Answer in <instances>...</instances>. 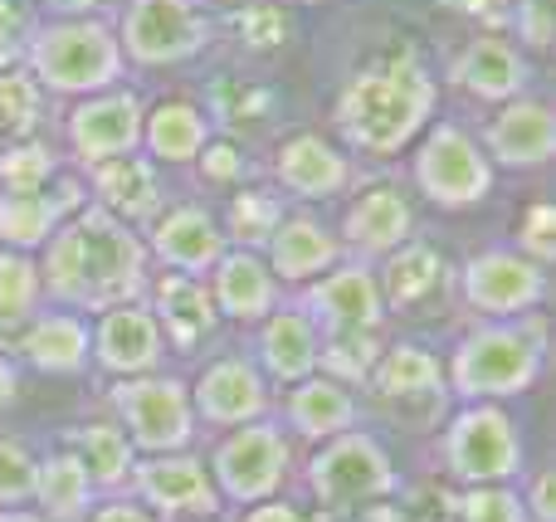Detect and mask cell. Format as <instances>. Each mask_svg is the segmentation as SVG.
I'll list each match as a JSON object with an SVG mask.
<instances>
[{"instance_id":"1","label":"cell","mask_w":556,"mask_h":522,"mask_svg":"<svg viewBox=\"0 0 556 522\" xmlns=\"http://www.w3.org/2000/svg\"><path fill=\"white\" fill-rule=\"evenodd\" d=\"M147 283V244L117 215L84 205L68 215L45 244L39 289H49L68 308H117L137 303Z\"/></svg>"},{"instance_id":"2","label":"cell","mask_w":556,"mask_h":522,"mask_svg":"<svg viewBox=\"0 0 556 522\" xmlns=\"http://www.w3.org/2000/svg\"><path fill=\"white\" fill-rule=\"evenodd\" d=\"M434 113V78L415 54H395L352 74L337 98V127L352 147L391 156L430 123Z\"/></svg>"},{"instance_id":"3","label":"cell","mask_w":556,"mask_h":522,"mask_svg":"<svg viewBox=\"0 0 556 522\" xmlns=\"http://www.w3.org/2000/svg\"><path fill=\"white\" fill-rule=\"evenodd\" d=\"M123 64L117 35L93 15H68L29 35V78L54 93H108Z\"/></svg>"},{"instance_id":"4","label":"cell","mask_w":556,"mask_h":522,"mask_svg":"<svg viewBox=\"0 0 556 522\" xmlns=\"http://www.w3.org/2000/svg\"><path fill=\"white\" fill-rule=\"evenodd\" d=\"M542 371V322L532 328H508V322H483L464 332L450 361V386L464 400H493L518 396Z\"/></svg>"},{"instance_id":"5","label":"cell","mask_w":556,"mask_h":522,"mask_svg":"<svg viewBox=\"0 0 556 522\" xmlns=\"http://www.w3.org/2000/svg\"><path fill=\"white\" fill-rule=\"evenodd\" d=\"M440 464L450 479H459L464 488L483 484H508L522 464V440L508 410H498L493 400H473L469 410L454 416V425L440 440Z\"/></svg>"},{"instance_id":"6","label":"cell","mask_w":556,"mask_h":522,"mask_svg":"<svg viewBox=\"0 0 556 522\" xmlns=\"http://www.w3.org/2000/svg\"><path fill=\"white\" fill-rule=\"evenodd\" d=\"M113 35L123 59L147 68H166L201 54L205 39H211V20H205V10L195 0H132Z\"/></svg>"},{"instance_id":"7","label":"cell","mask_w":556,"mask_h":522,"mask_svg":"<svg viewBox=\"0 0 556 522\" xmlns=\"http://www.w3.org/2000/svg\"><path fill=\"white\" fill-rule=\"evenodd\" d=\"M117 425L147 455H181L195 440V406L191 391L172 377H132L113 386Z\"/></svg>"},{"instance_id":"8","label":"cell","mask_w":556,"mask_h":522,"mask_svg":"<svg viewBox=\"0 0 556 522\" xmlns=\"http://www.w3.org/2000/svg\"><path fill=\"white\" fill-rule=\"evenodd\" d=\"M307 488L323 508L342 513V508H366L381 504L395 488V469L391 455L376 445L371 435H332L307 464Z\"/></svg>"},{"instance_id":"9","label":"cell","mask_w":556,"mask_h":522,"mask_svg":"<svg viewBox=\"0 0 556 522\" xmlns=\"http://www.w3.org/2000/svg\"><path fill=\"white\" fill-rule=\"evenodd\" d=\"M415 181L440 211H469L493 191V162L459 123H440L415 156Z\"/></svg>"},{"instance_id":"10","label":"cell","mask_w":556,"mask_h":522,"mask_svg":"<svg viewBox=\"0 0 556 522\" xmlns=\"http://www.w3.org/2000/svg\"><path fill=\"white\" fill-rule=\"evenodd\" d=\"M288 464H293V449H288L283 430L269 425V420H250V425H240L235 435L220 440L211 479L220 484L225 498L250 508V504H264V498H274L278 488H283Z\"/></svg>"},{"instance_id":"11","label":"cell","mask_w":556,"mask_h":522,"mask_svg":"<svg viewBox=\"0 0 556 522\" xmlns=\"http://www.w3.org/2000/svg\"><path fill=\"white\" fill-rule=\"evenodd\" d=\"M464 298L473 313H489V318H513V313H528L547 298V269L532 264L518 250H483L464 264L459 273Z\"/></svg>"},{"instance_id":"12","label":"cell","mask_w":556,"mask_h":522,"mask_svg":"<svg viewBox=\"0 0 556 522\" xmlns=\"http://www.w3.org/2000/svg\"><path fill=\"white\" fill-rule=\"evenodd\" d=\"M132 494L147 513L166 518H215L220 494H215L211 469L195 455H152L147 464L132 469Z\"/></svg>"},{"instance_id":"13","label":"cell","mask_w":556,"mask_h":522,"mask_svg":"<svg viewBox=\"0 0 556 522\" xmlns=\"http://www.w3.org/2000/svg\"><path fill=\"white\" fill-rule=\"evenodd\" d=\"M142 103L127 88H108L93 93L68 113V147L84 166L113 162V156H132L142 147Z\"/></svg>"},{"instance_id":"14","label":"cell","mask_w":556,"mask_h":522,"mask_svg":"<svg viewBox=\"0 0 556 522\" xmlns=\"http://www.w3.org/2000/svg\"><path fill=\"white\" fill-rule=\"evenodd\" d=\"M303 313L327 332H376L386 322V298L381 283L366 264H332L327 279L307 289Z\"/></svg>"},{"instance_id":"15","label":"cell","mask_w":556,"mask_h":522,"mask_svg":"<svg viewBox=\"0 0 556 522\" xmlns=\"http://www.w3.org/2000/svg\"><path fill=\"white\" fill-rule=\"evenodd\" d=\"M376 391H381L386 406H391L401 420H410V425L440 420L444 400H450L444 396L440 361H434L425 347H415V342H401V347L381 352V361H376Z\"/></svg>"},{"instance_id":"16","label":"cell","mask_w":556,"mask_h":522,"mask_svg":"<svg viewBox=\"0 0 556 522\" xmlns=\"http://www.w3.org/2000/svg\"><path fill=\"white\" fill-rule=\"evenodd\" d=\"M162 328H156L152 308L142 303H117V308H103L93 332V357L103 371L132 381V377H152L156 361H162Z\"/></svg>"},{"instance_id":"17","label":"cell","mask_w":556,"mask_h":522,"mask_svg":"<svg viewBox=\"0 0 556 522\" xmlns=\"http://www.w3.org/2000/svg\"><path fill=\"white\" fill-rule=\"evenodd\" d=\"M191 406L201 410L211 425H250L269 410V386H264V371L250 357H220L201 371L191 391Z\"/></svg>"},{"instance_id":"18","label":"cell","mask_w":556,"mask_h":522,"mask_svg":"<svg viewBox=\"0 0 556 522\" xmlns=\"http://www.w3.org/2000/svg\"><path fill=\"white\" fill-rule=\"evenodd\" d=\"M230 240H225L220 220L201 205H172L166 215H156L152 225V254L176 273H211L225 259Z\"/></svg>"},{"instance_id":"19","label":"cell","mask_w":556,"mask_h":522,"mask_svg":"<svg viewBox=\"0 0 556 522\" xmlns=\"http://www.w3.org/2000/svg\"><path fill=\"white\" fill-rule=\"evenodd\" d=\"M556 152V127H552V107L538 98H513L498 107V117L489 123V162L508 166V171H538L547 166Z\"/></svg>"},{"instance_id":"20","label":"cell","mask_w":556,"mask_h":522,"mask_svg":"<svg viewBox=\"0 0 556 522\" xmlns=\"http://www.w3.org/2000/svg\"><path fill=\"white\" fill-rule=\"evenodd\" d=\"M84 211V186L59 181V191H0V244L15 254L45 250L64 215Z\"/></svg>"},{"instance_id":"21","label":"cell","mask_w":556,"mask_h":522,"mask_svg":"<svg viewBox=\"0 0 556 522\" xmlns=\"http://www.w3.org/2000/svg\"><path fill=\"white\" fill-rule=\"evenodd\" d=\"M410 230H415L410 201H405V191H395V186H371V191H362L342 225L346 250L356 254V264L395 254L401 244H410Z\"/></svg>"},{"instance_id":"22","label":"cell","mask_w":556,"mask_h":522,"mask_svg":"<svg viewBox=\"0 0 556 522\" xmlns=\"http://www.w3.org/2000/svg\"><path fill=\"white\" fill-rule=\"evenodd\" d=\"M454 84L479 103H513L528 93V59L498 35H479L454 59Z\"/></svg>"},{"instance_id":"23","label":"cell","mask_w":556,"mask_h":522,"mask_svg":"<svg viewBox=\"0 0 556 522\" xmlns=\"http://www.w3.org/2000/svg\"><path fill=\"white\" fill-rule=\"evenodd\" d=\"M274 176H278L283 191L298 195V201H323V195H337L346 181H352V162H346L327 137L298 132V137H288V142L278 147Z\"/></svg>"},{"instance_id":"24","label":"cell","mask_w":556,"mask_h":522,"mask_svg":"<svg viewBox=\"0 0 556 522\" xmlns=\"http://www.w3.org/2000/svg\"><path fill=\"white\" fill-rule=\"evenodd\" d=\"M152 318L162 328V338H172L181 352H195L211 342V332L220 328V313H215V298L201 279L191 273H166L152 293Z\"/></svg>"},{"instance_id":"25","label":"cell","mask_w":556,"mask_h":522,"mask_svg":"<svg viewBox=\"0 0 556 522\" xmlns=\"http://www.w3.org/2000/svg\"><path fill=\"white\" fill-rule=\"evenodd\" d=\"M264 250H269V259H264L269 273L288 283L317 279V273H327L342 259V240H332V230L323 220H313V215H283Z\"/></svg>"},{"instance_id":"26","label":"cell","mask_w":556,"mask_h":522,"mask_svg":"<svg viewBox=\"0 0 556 522\" xmlns=\"http://www.w3.org/2000/svg\"><path fill=\"white\" fill-rule=\"evenodd\" d=\"M211 273H215L211 279L215 313H225V318H235V322H260L274 313L278 279L254 250H225V259L215 264Z\"/></svg>"},{"instance_id":"27","label":"cell","mask_w":556,"mask_h":522,"mask_svg":"<svg viewBox=\"0 0 556 522\" xmlns=\"http://www.w3.org/2000/svg\"><path fill=\"white\" fill-rule=\"evenodd\" d=\"M317 322L303 308H274L260 332V371L283 386H298L317 371Z\"/></svg>"},{"instance_id":"28","label":"cell","mask_w":556,"mask_h":522,"mask_svg":"<svg viewBox=\"0 0 556 522\" xmlns=\"http://www.w3.org/2000/svg\"><path fill=\"white\" fill-rule=\"evenodd\" d=\"M88 176H93V191H98V211L117 215L123 225L152 220V215L162 211V181H156V166L142 162L137 152L88 166Z\"/></svg>"},{"instance_id":"29","label":"cell","mask_w":556,"mask_h":522,"mask_svg":"<svg viewBox=\"0 0 556 522\" xmlns=\"http://www.w3.org/2000/svg\"><path fill=\"white\" fill-rule=\"evenodd\" d=\"M88 352H93V332L78 313H45V318H29L20 332V357H29V367L54 371V377L84 371Z\"/></svg>"},{"instance_id":"30","label":"cell","mask_w":556,"mask_h":522,"mask_svg":"<svg viewBox=\"0 0 556 522\" xmlns=\"http://www.w3.org/2000/svg\"><path fill=\"white\" fill-rule=\"evenodd\" d=\"M68 455L84 464L88 484L103 488V494H123L132 484V469H137L132 440L113 420H88V425L68 430Z\"/></svg>"},{"instance_id":"31","label":"cell","mask_w":556,"mask_h":522,"mask_svg":"<svg viewBox=\"0 0 556 522\" xmlns=\"http://www.w3.org/2000/svg\"><path fill=\"white\" fill-rule=\"evenodd\" d=\"M288 425L307 440H332L356 425V400L327 377H307L288 391Z\"/></svg>"},{"instance_id":"32","label":"cell","mask_w":556,"mask_h":522,"mask_svg":"<svg viewBox=\"0 0 556 522\" xmlns=\"http://www.w3.org/2000/svg\"><path fill=\"white\" fill-rule=\"evenodd\" d=\"M444 279H450V264H444L440 250H430V244H401L395 254H386V273L376 283H381L386 303L415 308V303L434 298L444 289Z\"/></svg>"},{"instance_id":"33","label":"cell","mask_w":556,"mask_h":522,"mask_svg":"<svg viewBox=\"0 0 556 522\" xmlns=\"http://www.w3.org/2000/svg\"><path fill=\"white\" fill-rule=\"evenodd\" d=\"M93 494L98 488L88 484L84 464L74 455H49L39 459L35 469V504H39V518L45 522H84L88 508H93Z\"/></svg>"},{"instance_id":"34","label":"cell","mask_w":556,"mask_h":522,"mask_svg":"<svg viewBox=\"0 0 556 522\" xmlns=\"http://www.w3.org/2000/svg\"><path fill=\"white\" fill-rule=\"evenodd\" d=\"M142 142L156 162H195L211 142V117L195 103H162L142 117Z\"/></svg>"},{"instance_id":"35","label":"cell","mask_w":556,"mask_h":522,"mask_svg":"<svg viewBox=\"0 0 556 522\" xmlns=\"http://www.w3.org/2000/svg\"><path fill=\"white\" fill-rule=\"evenodd\" d=\"M205 93H211V117L230 132V142L235 137H244V132H254V127H264L269 123V113H274L269 88L254 84V78H240V74L211 78Z\"/></svg>"},{"instance_id":"36","label":"cell","mask_w":556,"mask_h":522,"mask_svg":"<svg viewBox=\"0 0 556 522\" xmlns=\"http://www.w3.org/2000/svg\"><path fill=\"white\" fill-rule=\"evenodd\" d=\"M376 361H381L376 332H327V342H317V367H323V377L346 391L371 381Z\"/></svg>"},{"instance_id":"37","label":"cell","mask_w":556,"mask_h":522,"mask_svg":"<svg viewBox=\"0 0 556 522\" xmlns=\"http://www.w3.org/2000/svg\"><path fill=\"white\" fill-rule=\"evenodd\" d=\"M39 303V264L29 254L0 250V332H15L35 318Z\"/></svg>"},{"instance_id":"38","label":"cell","mask_w":556,"mask_h":522,"mask_svg":"<svg viewBox=\"0 0 556 522\" xmlns=\"http://www.w3.org/2000/svg\"><path fill=\"white\" fill-rule=\"evenodd\" d=\"M278 220H283V205H278L274 191H240L230 201V240L240 244V250H260V244H269V234L278 230Z\"/></svg>"},{"instance_id":"39","label":"cell","mask_w":556,"mask_h":522,"mask_svg":"<svg viewBox=\"0 0 556 522\" xmlns=\"http://www.w3.org/2000/svg\"><path fill=\"white\" fill-rule=\"evenodd\" d=\"M54 181V152L45 142H10L0 152V191H45Z\"/></svg>"},{"instance_id":"40","label":"cell","mask_w":556,"mask_h":522,"mask_svg":"<svg viewBox=\"0 0 556 522\" xmlns=\"http://www.w3.org/2000/svg\"><path fill=\"white\" fill-rule=\"evenodd\" d=\"M39 123V84L25 68H0V137H25Z\"/></svg>"},{"instance_id":"41","label":"cell","mask_w":556,"mask_h":522,"mask_svg":"<svg viewBox=\"0 0 556 522\" xmlns=\"http://www.w3.org/2000/svg\"><path fill=\"white\" fill-rule=\"evenodd\" d=\"M454 522H528V508L513 488L503 484H483V488H464L454 504Z\"/></svg>"},{"instance_id":"42","label":"cell","mask_w":556,"mask_h":522,"mask_svg":"<svg viewBox=\"0 0 556 522\" xmlns=\"http://www.w3.org/2000/svg\"><path fill=\"white\" fill-rule=\"evenodd\" d=\"M35 469L39 459L15 440H0V508H20L35 498Z\"/></svg>"},{"instance_id":"43","label":"cell","mask_w":556,"mask_h":522,"mask_svg":"<svg viewBox=\"0 0 556 522\" xmlns=\"http://www.w3.org/2000/svg\"><path fill=\"white\" fill-rule=\"evenodd\" d=\"M235 35H240L244 49L254 54H269L288 39V10L283 5H250L235 15Z\"/></svg>"},{"instance_id":"44","label":"cell","mask_w":556,"mask_h":522,"mask_svg":"<svg viewBox=\"0 0 556 522\" xmlns=\"http://www.w3.org/2000/svg\"><path fill=\"white\" fill-rule=\"evenodd\" d=\"M513 25H518L522 44L547 54L552 35H556V5L552 0H513Z\"/></svg>"},{"instance_id":"45","label":"cell","mask_w":556,"mask_h":522,"mask_svg":"<svg viewBox=\"0 0 556 522\" xmlns=\"http://www.w3.org/2000/svg\"><path fill=\"white\" fill-rule=\"evenodd\" d=\"M195 162H201V176H205L211 186H230V181H240V176L250 171V162H244L240 142H230V137H220V142H205Z\"/></svg>"},{"instance_id":"46","label":"cell","mask_w":556,"mask_h":522,"mask_svg":"<svg viewBox=\"0 0 556 522\" xmlns=\"http://www.w3.org/2000/svg\"><path fill=\"white\" fill-rule=\"evenodd\" d=\"M518 240H522L518 254H528L532 264H547L552 259V205L547 201H538L528 215H522Z\"/></svg>"},{"instance_id":"47","label":"cell","mask_w":556,"mask_h":522,"mask_svg":"<svg viewBox=\"0 0 556 522\" xmlns=\"http://www.w3.org/2000/svg\"><path fill=\"white\" fill-rule=\"evenodd\" d=\"M454 504H459V498L444 494V484H420L401 518L405 522H454Z\"/></svg>"},{"instance_id":"48","label":"cell","mask_w":556,"mask_h":522,"mask_svg":"<svg viewBox=\"0 0 556 522\" xmlns=\"http://www.w3.org/2000/svg\"><path fill=\"white\" fill-rule=\"evenodd\" d=\"M35 29H29V15L20 0H0V68L15 64L20 54V39H29Z\"/></svg>"},{"instance_id":"49","label":"cell","mask_w":556,"mask_h":522,"mask_svg":"<svg viewBox=\"0 0 556 522\" xmlns=\"http://www.w3.org/2000/svg\"><path fill=\"white\" fill-rule=\"evenodd\" d=\"M88 513H93V522H156L137 498H108L103 508H88Z\"/></svg>"},{"instance_id":"50","label":"cell","mask_w":556,"mask_h":522,"mask_svg":"<svg viewBox=\"0 0 556 522\" xmlns=\"http://www.w3.org/2000/svg\"><path fill=\"white\" fill-rule=\"evenodd\" d=\"M240 522H307V518L298 513L293 504H274V498H264V504H250V513H244Z\"/></svg>"},{"instance_id":"51","label":"cell","mask_w":556,"mask_h":522,"mask_svg":"<svg viewBox=\"0 0 556 522\" xmlns=\"http://www.w3.org/2000/svg\"><path fill=\"white\" fill-rule=\"evenodd\" d=\"M444 10H454V15H479V20H498L503 5L508 0H440Z\"/></svg>"},{"instance_id":"52","label":"cell","mask_w":556,"mask_h":522,"mask_svg":"<svg viewBox=\"0 0 556 522\" xmlns=\"http://www.w3.org/2000/svg\"><path fill=\"white\" fill-rule=\"evenodd\" d=\"M522 508H532L538 513V522H552V474H538V484H532V498Z\"/></svg>"},{"instance_id":"53","label":"cell","mask_w":556,"mask_h":522,"mask_svg":"<svg viewBox=\"0 0 556 522\" xmlns=\"http://www.w3.org/2000/svg\"><path fill=\"white\" fill-rule=\"evenodd\" d=\"M15 391H20V377H15V367H10V357H0V410L15 400Z\"/></svg>"},{"instance_id":"54","label":"cell","mask_w":556,"mask_h":522,"mask_svg":"<svg viewBox=\"0 0 556 522\" xmlns=\"http://www.w3.org/2000/svg\"><path fill=\"white\" fill-rule=\"evenodd\" d=\"M0 522H45V518H39V513H20V508H15V513H0Z\"/></svg>"},{"instance_id":"55","label":"cell","mask_w":556,"mask_h":522,"mask_svg":"<svg viewBox=\"0 0 556 522\" xmlns=\"http://www.w3.org/2000/svg\"><path fill=\"white\" fill-rule=\"evenodd\" d=\"M293 5H323V0H293Z\"/></svg>"}]
</instances>
